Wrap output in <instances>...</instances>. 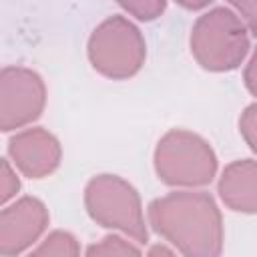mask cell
I'll use <instances>...</instances> for the list:
<instances>
[{
	"label": "cell",
	"instance_id": "7",
	"mask_svg": "<svg viewBox=\"0 0 257 257\" xmlns=\"http://www.w3.org/2000/svg\"><path fill=\"white\" fill-rule=\"evenodd\" d=\"M50 215L46 205L30 195L4 205L0 211V253L2 257H18L38 243L46 233Z\"/></svg>",
	"mask_w": 257,
	"mask_h": 257
},
{
	"label": "cell",
	"instance_id": "12",
	"mask_svg": "<svg viewBox=\"0 0 257 257\" xmlns=\"http://www.w3.org/2000/svg\"><path fill=\"white\" fill-rule=\"evenodd\" d=\"M118 6L124 14H131L141 22H153L167 10V2L163 0H126L118 2Z\"/></svg>",
	"mask_w": 257,
	"mask_h": 257
},
{
	"label": "cell",
	"instance_id": "11",
	"mask_svg": "<svg viewBox=\"0 0 257 257\" xmlns=\"http://www.w3.org/2000/svg\"><path fill=\"white\" fill-rule=\"evenodd\" d=\"M84 257H143V253L133 241H128V237L112 233L88 245Z\"/></svg>",
	"mask_w": 257,
	"mask_h": 257
},
{
	"label": "cell",
	"instance_id": "5",
	"mask_svg": "<svg viewBox=\"0 0 257 257\" xmlns=\"http://www.w3.org/2000/svg\"><path fill=\"white\" fill-rule=\"evenodd\" d=\"M86 54L90 66L98 74L110 80H126L143 68L147 42L128 16L112 14L90 32Z\"/></svg>",
	"mask_w": 257,
	"mask_h": 257
},
{
	"label": "cell",
	"instance_id": "9",
	"mask_svg": "<svg viewBox=\"0 0 257 257\" xmlns=\"http://www.w3.org/2000/svg\"><path fill=\"white\" fill-rule=\"evenodd\" d=\"M217 193L227 209L257 215V161L239 159L229 163L221 171Z\"/></svg>",
	"mask_w": 257,
	"mask_h": 257
},
{
	"label": "cell",
	"instance_id": "14",
	"mask_svg": "<svg viewBox=\"0 0 257 257\" xmlns=\"http://www.w3.org/2000/svg\"><path fill=\"white\" fill-rule=\"evenodd\" d=\"M239 133L243 141L249 145V149L257 155V102L245 106V110L239 116Z\"/></svg>",
	"mask_w": 257,
	"mask_h": 257
},
{
	"label": "cell",
	"instance_id": "17",
	"mask_svg": "<svg viewBox=\"0 0 257 257\" xmlns=\"http://www.w3.org/2000/svg\"><path fill=\"white\" fill-rule=\"evenodd\" d=\"M147 257H177V255H175V251H173V249H169L167 245L157 243V245H153V247L149 249Z\"/></svg>",
	"mask_w": 257,
	"mask_h": 257
},
{
	"label": "cell",
	"instance_id": "8",
	"mask_svg": "<svg viewBox=\"0 0 257 257\" xmlns=\"http://www.w3.org/2000/svg\"><path fill=\"white\" fill-rule=\"evenodd\" d=\"M8 161L26 179L52 175L62 161L58 139L42 126H28L14 133L8 141Z\"/></svg>",
	"mask_w": 257,
	"mask_h": 257
},
{
	"label": "cell",
	"instance_id": "6",
	"mask_svg": "<svg viewBox=\"0 0 257 257\" xmlns=\"http://www.w3.org/2000/svg\"><path fill=\"white\" fill-rule=\"evenodd\" d=\"M46 106V84L42 76L26 66H4L0 70V128L2 133L30 126Z\"/></svg>",
	"mask_w": 257,
	"mask_h": 257
},
{
	"label": "cell",
	"instance_id": "10",
	"mask_svg": "<svg viewBox=\"0 0 257 257\" xmlns=\"http://www.w3.org/2000/svg\"><path fill=\"white\" fill-rule=\"evenodd\" d=\"M26 257H80V243L72 233L56 229L26 253Z\"/></svg>",
	"mask_w": 257,
	"mask_h": 257
},
{
	"label": "cell",
	"instance_id": "16",
	"mask_svg": "<svg viewBox=\"0 0 257 257\" xmlns=\"http://www.w3.org/2000/svg\"><path fill=\"white\" fill-rule=\"evenodd\" d=\"M243 82H245V88L257 96V46L253 50V54L249 56L247 64H245V70H243Z\"/></svg>",
	"mask_w": 257,
	"mask_h": 257
},
{
	"label": "cell",
	"instance_id": "1",
	"mask_svg": "<svg viewBox=\"0 0 257 257\" xmlns=\"http://www.w3.org/2000/svg\"><path fill=\"white\" fill-rule=\"evenodd\" d=\"M147 221L183 257H221L223 253V215L207 191L179 189L157 197L147 207Z\"/></svg>",
	"mask_w": 257,
	"mask_h": 257
},
{
	"label": "cell",
	"instance_id": "13",
	"mask_svg": "<svg viewBox=\"0 0 257 257\" xmlns=\"http://www.w3.org/2000/svg\"><path fill=\"white\" fill-rule=\"evenodd\" d=\"M20 191V177L14 165L8 159H2L0 167V201L2 205H10V201L18 195Z\"/></svg>",
	"mask_w": 257,
	"mask_h": 257
},
{
	"label": "cell",
	"instance_id": "15",
	"mask_svg": "<svg viewBox=\"0 0 257 257\" xmlns=\"http://www.w3.org/2000/svg\"><path fill=\"white\" fill-rule=\"evenodd\" d=\"M229 6L237 12L247 32L257 38V0H235V2H229Z\"/></svg>",
	"mask_w": 257,
	"mask_h": 257
},
{
	"label": "cell",
	"instance_id": "3",
	"mask_svg": "<svg viewBox=\"0 0 257 257\" xmlns=\"http://www.w3.org/2000/svg\"><path fill=\"white\" fill-rule=\"evenodd\" d=\"M153 167L169 187L199 189L217 177V155L209 141L187 128L167 131L153 153Z\"/></svg>",
	"mask_w": 257,
	"mask_h": 257
},
{
	"label": "cell",
	"instance_id": "4",
	"mask_svg": "<svg viewBox=\"0 0 257 257\" xmlns=\"http://www.w3.org/2000/svg\"><path fill=\"white\" fill-rule=\"evenodd\" d=\"M84 209L88 217L135 243L149 241V221L145 219L139 191L118 175H94L84 187Z\"/></svg>",
	"mask_w": 257,
	"mask_h": 257
},
{
	"label": "cell",
	"instance_id": "2",
	"mask_svg": "<svg viewBox=\"0 0 257 257\" xmlns=\"http://www.w3.org/2000/svg\"><path fill=\"white\" fill-rule=\"evenodd\" d=\"M189 48L197 64L209 72L239 68L251 48L249 32L229 4L211 6L193 22Z\"/></svg>",
	"mask_w": 257,
	"mask_h": 257
}]
</instances>
